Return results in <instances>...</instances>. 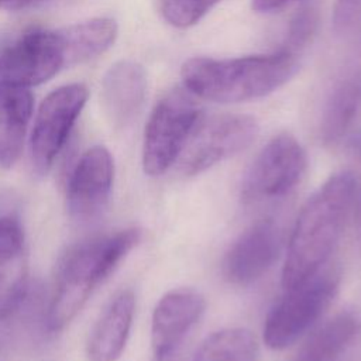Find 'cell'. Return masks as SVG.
Wrapping results in <instances>:
<instances>
[{
	"label": "cell",
	"instance_id": "1",
	"mask_svg": "<svg viewBox=\"0 0 361 361\" xmlns=\"http://www.w3.org/2000/svg\"><path fill=\"white\" fill-rule=\"evenodd\" d=\"M117 32V23L110 17L27 31L0 54V82L31 89L65 68L106 52Z\"/></svg>",
	"mask_w": 361,
	"mask_h": 361
},
{
	"label": "cell",
	"instance_id": "2",
	"mask_svg": "<svg viewBox=\"0 0 361 361\" xmlns=\"http://www.w3.org/2000/svg\"><path fill=\"white\" fill-rule=\"evenodd\" d=\"M355 190L354 175L348 171L337 172L302 207L283 261L281 281L285 290L303 283L326 267L343 234Z\"/></svg>",
	"mask_w": 361,
	"mask_h": 361
},
{
	"label": "cell",
	"instance_id": "3",
	"mask_svg": "<svg viewBox=\"0 0 361 361\" xmlns=\"http://www.w3.org/2000/svg\"><path fill=\"white\" fill-rule=\"evenodd\" d=\"M142 231L127 227L76 243L62 255L47 307L51 331L65 329L83 309L96 288L140 244Z\"/></svg>",
	"mask_w": 361,
	"mask_h": 361
},
{
	"label": "cell",
	"instance_id": "4",
	"mask_svg": "<svg viewBox=\"0 0 361 361\" xmlns=\"http://www.w3.org/2000/svg\"><path fill=\"white\" fill-rule=\"evenodd\" d=\"M298 69V55L278 49L268 55L228 59L196 56L180 69L183 86L196 97L216 103L258 99L283 86Z\"/></svg>",
	"mask_w": 361,
	"mask_h": 361
},
{
	"label": "cell",
	"instance_id": "5",
	"mask_svg": "<svg viewBox=\"0 0 361 361\" xmlns=\"http://www.w3.org/2000/svg\"><path fill=\"white\" fill-rule=\"evenodd\" d=\"M340 285V271L323 267L286 293L267 314L262 338L272 350H283L300 338L333 302Z\"/></svg>",
	"mask_w": 361,
	"mask_h": 361
},
{
	"label": "cell",
	"instance_id": "6",
	"mask_svg": "<svg viewBox=\"0 0 361 361\" xmlns=\"http://www.w3.org/2000/svg\"><path fill=\"white\" fill-rule=\"evenodd\" d=\"M202 118L196 96L185 86L169 90L151 111L142 141V168L149 176L165 173L179 158Z\"/></svg>",
	"mask_w": 361,
	"mask_h": 361
},
{
	"label": "cell",
	"instance_id": "7",
	"mask_svg": "<svg viewBox=\"0 0 361 361\" xmlns=\"http://www.w3.org/2000/svg\"><path fill=\"white\" fill-rule=\"evenodd\" d=\"M307 157L300 142L289 133L271 138L252 161L243 185L244 203H261L289 195L302 180Z\"/></svg>",
	"mask_w": 361,
	"mask_h": 361
},
{
	"label": "cell",
	"instance_id": "8",
	"mask_svg": "<svg viewBox=\"0 0 361 361\" xmlns=\"http://www.w3.org/2000/svg\"><path fill=\"white\" fill-rule=\"evenodd\" d=\"M87 97V87L76 82L54 89L41 102L30 138L31 162L38 175H47L52 168Z\"/></svg>",
	"mask_w": 361,
	"mask_h": 361
},
{
	"label": "cell",
	"instance_id": "9",
	"mask_svg": "<svg viewBox=\"0 0 361 361\" xmlns=\"http://www.w3.org/2000/svg\"><path fill=\"white\" fill-rule=\"evenodd\" d=\"M258 123L245 114H220L200 118L178 161L183 175L202 173L245 149L258 134Z\"/></svg>",
	"mask_w": 361,
	"mask_h": 361
},
{
	"label": "cell",
	"instance_id": "10",
	"mask_svg": "<svg viewBox=\"0 0 361 361\" xmlns=\"http://www.w3.org/2000/svg\"><path fill=\"white\" fill-rule=\"evenodd\" d=\"M114 182V161L103 145L83 151L66 185V207L76 221L96 219L107 206Z\"/></svg>",
	"mask_w": 361,
	"mask_h": 361
},
{
	"label": "cell",
	"instance_id": "11",
	"mask_svg": "<svg viewBox=\"0 0 361 361\" xmlns=\"http://www.w3.org/2000/svg\"><path fill=\"white\" fill-rule=\"evenodd\" d=\"M206 309L203 295L192 288L166 292L157 303L151 320L154 361H173L182 343Z\"/></svg>",
	"mask_w": 361,
	"mask_h": 361
},
{
	"label": "cell",
	"instance_id": "12",
	"mask_svg": "<svg viewBox=\"0 0 361 361\" xmlns=\"http://www.w3.org/2000/svg\"><path fill=\"white\" fill-rule=\"evenodd\" d=\"M282 248V231L272 219L248 227L230 245L223 259L224 278L238 286L259 279L275 264Z\"/></svg>",
	"mask_w": 361,
	"mask_h": 361
},
{
	"label": "cell",
	"instance_id": "13",
	"mask_svg": "<svg viewBox=\"0 0 361 361\" xmlns=\"http://www.w3.org/2000/svg\"><path fill=\"white\" fill-rule=\"evenodd\" d=\"M28 285V252L20 220L0 216V319L11 316L24 300Z\"/></svg>",
	"mask_w": 361,
	"mask_h": 361
},
{
	"label": "cell",
	"instance_id": "14",
	"mask_svg": "<svg viewBox=\"0 0 361 361\" xmlns=\"http://www.w3.org/2000/svg\"><path fill=\"white\" fill-rule=\"evenodd\" d=\"M148 78L144 66L123 59L113 63L100 85V102L109 120L118 127L131 123L147 97Z\"/></svg>",
	"mask_w": 361,
	"mask_h": 361
},
{
	"label": "cell",
	"instance_id": "15",
	"mask_svg": "<svg viewBox=\"0 0 361 361\" xmlns=\"http://www.w3.org/2000/svg\"><path fill=\"white\" fill-rule=\"evenodd\" d=\"M135 313V295L131 289L118 290L93 324L86 354L89 361H117L128 341Z\"/></svg>",
	"mask_w": 361,
	"mask_h": 361
},
{
	"label": "cell",
	"instance_id": "16",
	"mask_svg": "<svg viewBox=\"0 0 361 361\" xmlns=\"http://www.w3.org/2000/svg\"><path fill=\"white\" fill-rule=\"evenodd\" d=\"M361 110V65L347 68L329 90L319 124L320 140L334 145L351 128Z\"/></svg>",
	"mask_w": 361,
	"mask_h": 361
},
{
	"label": "cell",
	"instance_id": "17",
	"mask_svg": "<svg viewBox=\"0 0 361 361\" xmlns=\"http://www.w3.org/2000/svg\"><path fill=\"white\" fill-rule=\"evenodd\" d=\"M32 109L31 89L0 82V168L10 169L18 161Z\"/></svg>",
	"mask_w": 361,
	"mask_h": 361
},
{
	"label": "cell",
	"instance_id": "18",
	"mask_svg": "<svg viewBox=\"0 0 361 361\" xmlns=\"http://www.w3.org/2000/svg\"><path fill=\"white\" fill-rule=\"evenodd\" d=\"M360 330L358 316L354 312L343 310L326 322L292 361H343Z\"/></svg>",
	"mask_w": 361,
	"mask_h": 361
},
{
	"label": "cell",
	"instance_id": "19",
	"mask_svg": "<svg viewBox=\"0 0 361 361\" xmlns=\"http://www.w3.org/2000/svg\"><path fill=\"white\" fill-rule=\"evenodd\" d=\"M257 354L258 345L251 331L231 327L210 334L192 361H255Z\"/></svg>",
	"mask_w": 361,
	"mask_h": 361
},
{
	"label": "cell",
	"instance_id": "20",
	"mask_svg": "<svg viewBox=\"0 0 361 361\" xmlns=\"http://www.w3.org/2000/svg\"><path fill=\"white\" fill-rule=\"evenodd\" d=\"M223 0H162V14L165 20L178 28L196 24L217 3Z\"/></svg>",
	"mask_w": 361,
	"mask_h": 361
},
{
	"label": "cell",
	"instance_id": "21",
	"mask_svg": "<svg viewBox=\"0 0 361 361\" xmlns=\"http://www.w3.org/2000/svg\"><path fill=\"white\" fill-rule=\"evenodd\" d=\"M317 20V8L313 4L303 6L292 18L285 37L283 47L281 49L298 55V52L307 47L309 41L314 35Z\"/></svg>",
	"mask_w": 361,
	"mask_h": 361
},
{
	"label": "cell",
	"instance_id": "22",
	"mask_svg": "<svg viewBox=\"0 0 361 361\" xmlns=\"http://www.w3.org/2000/svg\"><path fill=\"white\" fill-rule=\"evenodd\" d=\"M361 20V0H337L333 13L334 31L348 32Z\"/></svg>",
	"mask_w": 361,
	"mask_h": 361
},
{
	"label": "cell",
	"instance_id": "23",
	"mask_svg": "<svg viewBox=\"0 0 361 361\" xmlns=\"http://www.w3.org/2000/svg\"><path fill=\"white\" fill-rule=\"evenodd\" d=\"M296 0H252V8L259 13H269L281 10Z\"/></svg>",
	"mask_w": 361,
	"mask_h": 361
},
{
	"label": "cell",
	"instance_id": "24",
	"mask_svg": "<svg viewBox=\"0 0 361 361\" xmlns=\"http://www.w3.org/2000/svg\"><path fill=\"white\" fill-rule=\"evenodd\" d=\"M35 0H0L1 10H21L34 3Z\"/></svg>",
	"mask_w": 361,
	"mask_h": 361
},
{
	"label": "cell",
	"instance_id": "25",
	"mask_svg": "<svg viewBox=\"0 0 361 361\" xmlns=\"http://www.w3.org/2000/svg\"><path fill=\"white\" fill-rule=\"evenodd\" d=\"M355 234H357L358 247L361 250V192L355 202Z\"/></svg>",
	"mask_w": 361,
	"mask_h": 361
},
{
	"label": "cell",
	"instance_id": "26",
	"mask_svg": "<svg viewBox=\"0 0 361 361\" xmlns=\"http://www.w3.org/2000/svg\"><path fill=\"white\" fill-rule=\"evenodd\" d=\"M354 151H355L358 159L361 161V130L358 131V134H357V137L354 140Z\"/></svg>",
	"mask_w": 361,
	"mask_h": 361
}]
</instances>
